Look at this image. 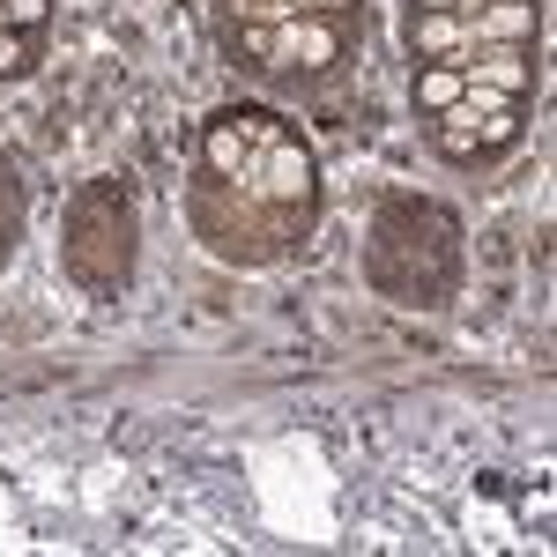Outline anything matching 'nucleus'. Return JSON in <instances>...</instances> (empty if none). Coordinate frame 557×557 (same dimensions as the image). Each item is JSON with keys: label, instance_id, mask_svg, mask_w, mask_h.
<instances>
[{"label": "nucleus", "instance_id": "9d476101", "mask_svg": "<svg viewBox=\"0 0 557 557\" xmlns=\"http://www.w3.org/2000/svg\"><path fill=\"white\" fill-rule=\"evenodd\" d=\"M15 238H23V186H15V164L0 157V268L15 253Z\"/></svg>", "mask_w": 557, "mask_h": 557}, {"label": "nucleus", "instance_id": "39448f33", "mask_svg": "<svg viewBox=\"0 0 557 557\" xmlns=\"http://www.w3.org/2000/svg\"><path fill=\"white\" fill-rule=\"evenodd\" d=\"M520 104H528V97H506V89H475L469 83L461 104L431 112L424 134H431V149H438L446 164H491V157H506V149L520 141V127H528Z\"/></svg>", "mask_w": 557, "mask_h": 557}, {"label": "nucleus", "instance_id": "20e7f679", "mask_svg": "<svg viewBox=\"0 0 557 557\" xmlns=\"http://www.w3.org/2000/svg\"><path fill=\"white\" fill-rule=\"evenodd\" d=\"M364 15H283V23H223V52L231 67H253L275 83H312V75H335L349 52H357Z\"/></svg>", "mask_w": 557, "mask_h": 557}, {"label": "nucleus", "instance_id": "1a4fd4ad", "mask_svg": "<svg viewBox=\"0 0 557 557\" xmlns=\"http://www.w3.org/2000/svg\"><path fill=\"white\" fill-rule=\"evenodd\" d=\"M38 60H45V30H0V83L38 75Z\"/></svg>", "mask_w": 557, "mask_h": 557}, {"label": "nucleus", "instance_id": "f03ea898", "mask_svg": "<svg viewBox=\"0 0 557 557\" xmlns=\"http://www.w3.org/2000/svg\"><path fill=\"white\" fill-rule=\"evenodd\" d=\"M364 283L386 305L446 312L461 298V215L431 194H386L364 231Z\"/></svg>", "mask_w": 557, "mask_h": 557}, {"label": "nucleus", "instance_id": "6e6552de", "mask_svg": "<svg viewBox=\"0 0 557 557\" xmlns=\"http://www.w3.org/2000/svg\"><path fill=\"white\" fill-rule=\"evenodd\" d=\"M409 97H417V112H446V104H461L469 97V83H461V67L454 60H417V83H409Z\"/></svg>", "mask_w": 557, "mask_h": 557}, {"label": "nucleus", "instance_id": "0eeeda50", "mask_svg": "<svg viewBox=\"0 0 557 557\" xmlns=\"http://www.w3.org/2000/svg\"><path fill=\"white\" fill-rule=\"evenodd\" d=\"M283 15H364V0H215V23H283Z\"/></svg>", "mask_w": 557, "mask_h": 557}, {"label": "nucleus", "instance_id": "f8f14e48", "mask_svg": "<svg viewBox=\"0 0 557 557\" xmlns=\"http://www.w3.org/2000/svg\"><path fill=\"white\" fill-rule=\"evenodd\" d=\"M409 8H469V0H409Z\"/></svg>", "mask_w": 557, "mask_h": 557}, {"label": "nucleus", "instance_id": "9b49d317", "mask_svg": "<svg viewBox=\"0 0 557 557\" xmlns=\"http://www.w3.org/2000/svg\"><path fill=\"white\" fill-rule=\"evenodd\" d=\"M52 23V0H8V30H45Z\"/></svg>", "mask_w": 557, "mask_h": 557}, {"label": "nucleus", "instance_id": "423d86ee", "mask_svg": "<svg viewBox=\"0 0 557 557\" xmlns=\"http://www.w3.org/2000/svg\"><path fill=\"white\" fill-rule=\"evenodd\" d=\"M454 67H461V83H475V89L528 97V89H535V45H475V52H461Z\"/></svg>", "mask_w": 557, "mask_h": 557}, {"label": "nucleus", "instance_id": "f257e3e1", "mask_svg": "<svg viewBox=\"0 0 557 557\" xmlns=\"http://www.w3.org/2000/svg\"><path fill=\"white\" fill-rule=\"evenodd\" d=\"M186 223L231 268H275V260L305 253V238L320 223V164H312L305 134L268 104L209 112L194 141Z\"/></svg>", "mask_w": 557, "mask_h": 557}, {"label": "nucleus", "instance_id": "7ed1b4c3", "mask_svg": "<svg viewBox=\"0 0 557 557\" xmlns=\"http://www.w3.org/2000/svg\"><path fill=\"white\" fill-rule=\"evenodd\" d=\"M134 253H141V215H134V186L127 178H89L67 201L60 223V268L67 283L89 298H120L134 283Z\"/></svg>", "mask_w": 557, "mask_h": 557}]
</instances>
